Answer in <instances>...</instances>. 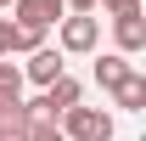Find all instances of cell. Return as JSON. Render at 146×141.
<instances>
[{"mask_svg": "<svg viewBox=\"0 0 146 141\" xmlns=\"http://www.w3.org/2000/svg\"><path fill=\"white\" fill-rule=\"evenodd\" d=\"M0 56H11V17H0Z\"/></svg>", "mask_w": 146, "mask_h": 141, "instance_id": "15", "label": "cell"}, {"mask_svg": "<svg viewBox=\"0 0 146 141\" xmlns=\"http://www.w3.org/2000/svg\"><path fill=\"white\" fill-rule=\"evenodd\" d=\"M39 45H45V28H28V23H11V51H28V56H34Z\"/></svg>", "mask_w": 146, "mask_h": 141, "instance_id": "10", "label": "cell"}, {"mask_svg": "<svg viewBox=\"0 0 146 141\" xmlns=\"http://www.w3.org/2000/svg\"><path fill=\"white\" fill-rule=\"evenodd\" d=\"M11 17L28 23V28H56V23L68 17V6L62 0H11Z\"/></svg>", "mask_w": 146, "mask_h": 141, "instance_id": "3", "label": "cell"}, {"mask_svg": "<svg viewBox=\"0 0 146 141\" xmlns=\"http://www.w3.org/2000/svg\"><path fill=\"white\" fill-rule=\"evenodd\" d=\"M112 28H118V56H129V51L146 45V23L141 17H112Z\"/></svg>", "mask_w": 146, "mask_h": 141, "instance_id": "8", "label": "cell"}, {"mask_svg": "<svg viewBox=\"0 0 146 141\" xmlns=\"http://www.w3.org/2000/svg\"><path fill=\"white\" fill-rule=\"evenodd\" d=\"M62 73H68V62H62V51H51V45H39V51L23 62V79H34L39 90H45V85H56Z\"/></svg>", "mask_w": 146, "mask_h": 141, "instance_id": "4", "label": "cell"}, {"mask_svg": "<svg viewBox=\"0 0 146 141\" xmlns=\"http://www.w3.org/2000/svg\"><path fill=\"white\" fill-rule=\"evenodd\" d=\"M39 102H45V113H68V107H79V79H68V73H62V79H56V85H45V96H39Z\"/></svg>", "mask_w": 146, "mask_h": 141, "instance_id": "6", "label": "cell"}, {"mask_svg": "<svg viewBox=\"0 0 146 141\" xmlns=\"http://www.w3.org/2000/svg\"><path fill=\"white\" fill-rule=\"evenodd\" d=\"M62 119H68V124H62L68 141H112V130H118L112 113H101V107H68Z\"/></svg>", "mask_w": 146, "mask_h": 141, "instance_id": "1", "label": "cell"}, {"mask_svg": "<svg viewBox=\"0 0 146 141\" xmlns=\"http://www.w3.org/2000/svg\"><path fill=\"white\" fill-rule=\"evenodd\" d=\"M0 141H28V119H23V107L0 119Z\"/></svg>", "mask_w": 146, "mask_h": 141, "instance_id": "11", "label": "cell"}, {"mask_svg": "<svg viewBox=\"0 0 146 141\" xmlns=\"http://www.w3.org/2000/svg\"><path fill=\"white\" fill-rule=\"evenodd\" d=\"M62 6H68V11H79V17H90V11L101 6V0H62Z\"/></svg>", "mask_w": 146, "mask_h": 141, "instance_id": "14", "label": "cell"}, {"mask_svg": "<svg viewBox=\"0 0 146 141\" xmlns=\"http://www.w3.org/2000/svg\"><path fill=\"white\" fill-rule=\"evenodd\" d=\"M56 28H62V34H56V51H68V56L96 51V40H101V23H96V17H79V11H73V17H62Z\"/></svg>", "mask_w": 146, "mask_h": 141, "instance_id": "2", "label": "cell"}, {"mask_svg": "<svg viewBox=\"0 0 146 141\" xmlns=\"http://www.w3.org/2000/svg\"><path fill=\"white\" fill-rule=\"evenodd\" d=\"M17 107H23V68L0 56V119H6V113H17Z\"/></svg>", "mask_w": 146, "mask_h": 141, "instance_id": "5", "label": "cell"}, {"mask_svg": "<svg viewBox=\"0 0 146 141\" xmlns=\"http://www.w3.org/2000/svg\"><path fill=\"white\" fill-rule=\"evenodd\" d=\"M124 73H135V68H129V56H118V51L96 56V85H101V90H118V85H124Z\"/></svg>", "mask_w": 146, "mask_h": 141, "instance_id": "7", "label": "cell"}, {"mask_svg": "<svg viewBox=\"0 0 146 141\" xmlns=\"http://www.w3.org/2000/svg\"><path fill=\"white\" fill-rule=\"evenodd\" d=\"M112 17H141V0H101Z\"/></svg>", "mask_w": 146, "mask_h": 141, "instance_id": "12", "label": "cell"}, {"mask_svg": "<svg viewBox=\"0 0 146 141\" xmlns=\"http://www.w3.org/2000/svg\"><path fill=\"white\" fill-rule=\"evenodd\" d=\"M112 102L129 107V113H141V107H146V79H141V73H124V85L112 90Z\"/></svg>", "mask_w": 146, "mask_h": 141, "instance_id": "9", "label": "cell"}, {"mask_svg": "<svg viewBox=\"0 0 146 141\" xmlns=\"http://www.w3.org/2000/svg\"><path fill=\"white\" fill-rule=\"evenodd\" d=\"M0 11H11V0H0Z\"/></svg>", "mask_w": 146, "mask_h": 141, "instance_id": "16", "label": "cell"}, {"mask_svg": "<svg viewBox=\"0 0 146 141\" xmlns=\"http://www.w3.org/2000/svg\"><path fill=\"white\" fill-rule=\"evenodd\" d=\"M28 141H68V136H62L56 124H39V130H28Z\"/></svg>", "mask_w": 146, "mask_h": 141, "instance_id": "13", "label": "cell"}]
</instances>
